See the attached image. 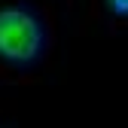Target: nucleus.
<instances>
[{"mask_svg":"<svg viewBox=\"0 0 128 128\" xmlns=\"http://www.w3.org/2000/svg\"><path fill=\"white\" fill-rule=\"evenodd\" d=\"M43 49V28L24 6L0 9V55L9 61H34Z\"/></svg>","mask_w":128,"mask_h":128,"instance_id":"f257e3e1","label":"nucleus"},{"mask_svg":"<svg viewBox=\"0 0 128 128\" xmlns=\"http://www.w3.org/2000/svg\"><path fill=\"white\" fill-rule=\"evenodd\" d=\"M110 6H113L116 12H125L128 15V0H110Z\"/></svg>","mask_w":128,"mask_h":128,"instance_id":"f03ea898","label":"nucleus"}]
</instances>
